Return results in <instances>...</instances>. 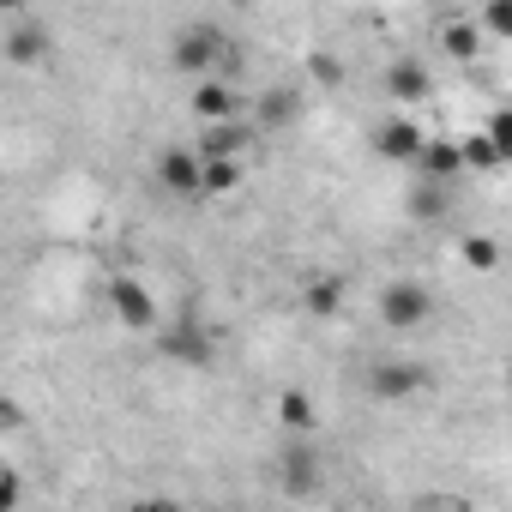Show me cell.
I'll return each mask as SVG.
<instances>
[{"mask_svg": "<svg viewBox=\"0 0 512 512\" xmlns=\"http://www.w3.org/2000/svg\"><path fill=\"white\" fill-rule=\"evenodd\" d=\"M422 386H428V368H422V362H380V368L368 374V392L386 398V404H398V398H410V392H422Z\"/></svg>", "mask_w": 512, "mask_h": 512, "instance_id": "ba28073f", "label": "cell"}, {"mask_svg": "<svg viewBox=\"0 0 512 512\" xmlns=\"http://www.w3.org/2000/svg\"><path fill=\"white\" fill-rule=\"evenodd\" d=\"M193 115H199L205 127L241 121V97H235V85H223V79H205V85H193Z\"/></svg>", "mask_w": 512, "mask_h": 512, "instance_id": "9c48e42d", "label": "cell"}, {"mask_svg": "<svg viewBox=\"0 0 512 512\" xmlns=\"http://www.w3.org/2000/svg\"><path fill=\"white\" fill-rule=\"evenodd\" d=\"M157 181H163V193H175V199H199V193H205V163H199V151H193V145H169V151L157 157Z\"/></svg>", "mask_w": 512, "mask_h": 512, "instance_id": "7a4b0ae2", "label": "cell"}, {"mask_svg": "<svg viewBox=\"0 0 512 512\" xmlns=\"http://www.w3.org/2000/svg\"><path fill=\"white\" fill-rule=\"evenodd\" d=\"M422 145H428V133H422L410 115H392V121H380V133H374V151H380L386 163H416Z\"/></svg>", "mask_w": 512, "mask_h": 512, "instance_id": "8992f818", "label": "cell"}, {"mask_svg": "<svg viewBox=\"0 0 512 512\" xmlns=\"http://www.w3.org/2000/svg\"><path fill=\"white\" fill-rule=\"evenodd\" d=\"M302 302H308V314L338 320V314H344V278H332V272H326V278H308V296H302Z\"/></svg>", "mask_w": 512, "mask_h": 512, "instance_id": "5bb4252c", "label": "cell"}, {"mask_svg": "<svg viewBox=\"0 0 512 512\" xmlns=\"http://www.w3.org/2000/svg\"><path fill=\"white\" fill-rule=\"evenodd\" d=\"M19 422H25V410H19V404L7 398V404H0V428H19Z\"/></svg>", "mask_w": 512, "mask_h": 512, "instance_id": "4316f807", "label": "cell"}, {"mask_svg": "<svg viewBox=\"0 0 512 512\" xmlns=\"http://www.w3.org/2000/svg\"><path fill=\"white\" fill-rule=\"evenodd\" d=\"M278 476H284V494H296V500L320 494V458H314V446L308 440H290L284 458H278Z\"/></svg>", "mask_w": 512, "mask_h": 512, "instance_id": "52a82bcc", "label": "cell"}, {"mask_svg": "<svg viewBox=\"0 0 512 512\" xmlns=\"http://www.w3.org/2000/svg\"><path fill=\"white\" fill-rule=\"evenodd\" d=\"M416 169H422V181H452V175H464V145L458 139H428L422 145V157H416Z\"/></svg>", "mask_w": 512, "mask_h": 512, "instance_id": "8fae6325", "label": "cell"}, {"mask_svg": "<svg viewBox=\"0 0 512 512\" xmlns=\"http://www.w3.org/2000/svg\"><path fill=\"white\" fill-rule=\"evenodd\" d=\"M410 211H416V217H440V211H446V187H440V181H422V187L410 193Z\"/></svg>", "mask_w": 512, "mask_h": 512, "instance_id": "44dd1931", "label": "cell"}, {"mask_svg": "<svg viewBox=\"0 0 512 512\" xmlns=\"http://www.w3.org/2000/svg\"><path fill=\"white\" fill-rule=\"evenodd\" d=\"M43 55H49V31H43L37 19H25V25L7 31V61H13V67H31V61H43Z\"/></svg>", "mask_w": 512, "mask_h": 512, "instance_id": "7c38bea8", "label": "cell"}, {"mask_svg": "<svg viewBox=\"0 0 512 512\" xmlns=\"http://www.w3.org/2000/svg\"><path fill=\"white\" fill-rule=\"evenodd\" d=\"M380 91H386L392 103H422V97H428V67H422V61H392V67L380 73Z\"/></svg>", "mask_w": 512, "mask_h": 512, "instance_id": "30bf717a", "label": "cell"}, {"mask_svg": "<svg viewBox=\"0 0 512 512\" xmlns=\"http://www.w3.org/2000/svg\"><path fill=\"white\" fill-rule=\"evenodd\" d=\"M428 314H434V296H428L416 278H398V284L380 290V320H386L392 332H416Z\"/></svg>", "mask_w": 512, "mask_h": 512, "instance_id": "6da1fadb", "label": "cell"}, {"mask_svg": "<svg viewBox=\"0 0 512 512\" xmlns=\"http://www.w3.org/2000/svg\"><path fill=\"white\" fill-rule=\"evenodd\" d=\"M278 422H284L290 434H314V398H308L302 386L278 392Z\"/></svg>", "mask_w": 512, "mask_h": 512, "instance_id": "2e32d148", "label": "cell"}, {"mask_svg": "<svg viewBox=\"0 0 512 512\" xmlns=\"http://www.w3.org/2000/svg\"><path fill=\"white\" fill-rule=\"evenodd\" d=\"M482 133H488V139H494V151H500V157L512 163V103H506V109H494Z\"/></svg>", "mask_w": 512, "mask_h": 512, "instance_id": "7402d4cb", "label": "cell"}, {"mask_svg": "<svg viewBox=\"0 0 512 512\" xmlns=\"http://www.w3.org/2000/svg\"><path fill=\"white\" fill-rule=\"evenodd\" d=\"M217 55H223V37H217L211 25H193V31H181V37H175V67H181V73H193L199 85H205V73L217 67Z\"/></svg>", "mask_w": 512, "mask_h": 512, "instance_id": "277c9868", "label": "cell"}, {"mask_svg": "<svg viewBox=\"0 0 512 512\" xmlns=\"http://www.w3.org/2000/svg\"><path fill=\"white\" fill-rule=\"evenodd\" d=\"M247 145H253V127H247V121H223V127H205V133L193 139L199 163H241Z\"/></svg>", "mask_w": 512, "mask_h": 512, "instance_id": "5b68a950", "label": "cell"}, {"mask_svg": "<svg viewBox=\"0 0 512 512\" xmlns=\"http://www.w3.org/2000/svg\"><path fill=\"white\" fill-rule=\"evenodd\" d=\"M241 187V163H205V193H235Z\"/></svg>", "mask_w": 512, "mask_h": 512, "instance_id": "603a6c76", "label": "cell"}, {"mask_svg": "<svg viewBox=\"0 0 512 512\" xmlns=\"http://www.w3.org/2000/svg\"><path fill=\"white\" fill-rule=\"evenodd\" d=\"M163 350H169V356H181V362H193V368H205V362H211V338H205V332H193V326L163 332Z\"/></svg>", "mask_w": 512, "mask_h": 512, "instance_id": "9a60e30c", "label": "cell"}, {"mask_svg": "<svg viewBox=\"0 0 512 512\" xmlns=\"http://www.w3.org/2000/svg\"><path fill=\"white\" fill-rule=\"evenodd\" d=\"M308 73H314V85H344V61H332V55H308Z\"/></svg>", "mask_w": 512, "mask_h": 512, "instance_id": "cb8c5ba5", "label": "cell"}, {"mask_svg": "<svg viewBox=\"0 0 512 512\" xmlns=\"http://www.w3.org/2000/svg\"><path fill=\"white\" fill-rule=\"evenodd\" d=\"M458 253H464L470 272H494V266H500V241H494V235H464Z\"/></svg>", "mask_w": 512, "mask_h": 512, "instance_id": "e0dca14e", "label": "cell"}, {"mask_svg": "<svg viewBox=\"0 0 512 512\" xmlns=\"http://www.w3.org/2000/svg\"><path fill=\"white\" fill-rule=\"evenodd\" d=\"M506 392H512V362H506Z\"/></svg>", "mask_w": 512, "mask_h": 512, "instance_id": "f1b7e54d", "label": "cell"}, {"mask_svg": "<svg viewBox=\"0 0 512 512\" xmlns=\"http://www.w3.org/2000/svg\"><path fill=\"white\" fill-rule=\"evenodd\" d=\"M109 302H115V320L127 332H157V302L139 278H109Z\"/></svg>", "mask_w": 512, "mask_h": 512, "instance_id": "3957f363", "label": "cell"}, {"mask_svg": "<svg viewBox=\"0 0 512 512\" xmlns=\"http://www.w3.org/2000/svg\"><path fill=\"white\" fill-rule=\"evenodd\" d=\"M296 115H302V103H296L290 91H266V97H260V127H290Z\"/></svg>", "mask_w": 512, "mask_h": 512, "instance_id": "ac0fdd59", "label": "cell"}, {"mask_svg": "<svg viewBox=\"0 0 512 512\" xmlns=\"http://www.w3.org/2000/svg\"><path fill=\"white\" fill-rule=\"evenodd\" d=\"M458 145H464V169H482V175H488V169H500V163H506V157L494 151V139H488L482 127H476L470 139H458Z\"/></svg>", "mask_w": 512, "mask_h": 512, "instance_id": "d6986e66", "label": "cell"}, {"mask_svg": "<svg viewBox=\"0 0 512 512\" xmlns=\"http://www.w3.org/2000/svg\"><path fill=\"white\" fill-rule=\"evenodd\" d=\"M476 25H482V37H500V43H512V0H488Z\"/></svg>", "mask_w": 512, "mask_h": 512, "instance_id": "ffe728a7", "label": "cell"}, {"mask_svg": "<svg viewBox=\"0 0 512 512\" xmlns=\"http://www.w3.org/2000/svg\"><path fill=\"white\" fill-rule=\"evenodd\" d=\"M440 49H446L452 61H476V55H482V25H476V19H452V25L440 31Z\"/></svg>", "mask_w": 512, "mask_h": 512, "instance_id": "4fadbf2b", "label": "cell"}, {"mask_svg": "<svg viewBox=\"0 0 512 512\" xmlns=\"http://www.w3.org/2000/svg\"><path fill=\"white\" fill-rule=\"evenodd\" d=\"M133 512H181V506H175V500H139Z\"/></svg>", "mask_w": 512, "mask_h": 512, "instance_id": "83f0119b", "label": "cell"}, {"mask_svg": "<svg viewBox=\"0 0 512 512\" xmlns=\"http://www.w3.org/2000/svg\"><path fill=\"white\" fill-rule=\"evenodd\" d=\"M416 512H470V500H452V494H434V500H422Z\"/></svg>", "mask_w": 512, "mask_h": 512, "instance_id": "484cf974", "label": "cell"}, {"mask_svg": "<svg viewBox=\"0 0 512 512\" xmlns=\"http://www.w3.org/2000/svg\"><path fill=\"white\" fill-rule=\"evenodd\" d=\"M19 494H25V476L19 470H0V512H19Z\"/></svg>", "mask_w": 512, "mask_h": 512, "instance_id": "d4e9b609", "label": "cell"}]
</instances>
